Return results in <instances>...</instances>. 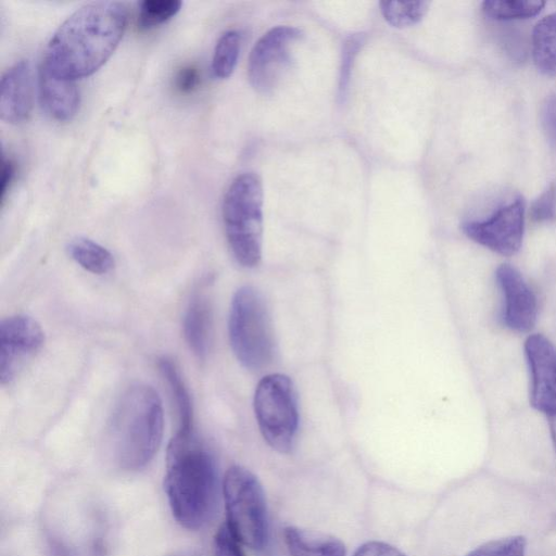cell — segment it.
Masks as SVG:
<instances>
[{
    "mask_svg": "<svg viewBox=\"0 0 556 556\" xmlns=\"http://www.w3.org/2000/svg\"><path fill=\"white\" fill-rule=\"evenodd\" d=\"M127 24V8L118 1L90 2L71 14L52 35L42 67L75 81L96 73L114 53Z\"/></svg>",
    "mask_w": 556,
    "mask_h": 556,
    "instance_id": "1",
    "label": "cell"
},
{
    "mask_svg": "<svg viewBox=\"0 0 556 556\" xmlns=\"http://www.w3.org/2000/svg\"><path fill=\"white\" fill-rule=\"evenodd\" d=\"M164 488L172 514L181 527L198 530L211 519L217 495L216 465L194 432L176 433L170 440Z\"/></svg>",
    "mask_w": 556,
    "mask_h": 556,
    "instance_id": "2",
    "label": "cell"
},
{
    "mask_svg": "<svg viewBox=\"0 0 556 556\" xmlns=\"http://www.w3.org/2000/svg\"><path fill=\"white\" fill-rule=\"evenodd\" d=\"M163 407L156 391L137 383L117 401L108 426V445L124 470L146 467L157 452L163 435Z\"/></svg>",
    "mask_w": 556,
    "mask_h": 556,
    "instance_id": "3",
    "label": "cell"
},
{
    "mask_svg": "<svg viewBox=\"0 0 556 556\" xmlns=\"http://www.w3.org/2000/svg\"><path fill=\"white\" fill-rule=\"evenodd\" d=\"M263 185L255 173H242L229 185L222 215L226 238L236 261L255 267L262 258Z\"/></svg>",
    "mask_w": 556,
    "mask_h": 556,
    "instance_id": "4",
    "label": "cell"
},
{
    "mask_svg": "<svg viewBox=\"0 0 556 556\" xmlns=\"http://www.w3.org/2000/svg\"><path fill=\"white\" fill-rule=\"evenodd\" d=\"M228 333L233 354L243 367L258 370L271 362L276 345L273 320L256 288L243 286L235 292Z\"/></svg>",
    "mask_w": 556,
    "mask_h": 556,
    "instance_id": "5",
    "label": "cell"
},
{
    "mask_svg": "<svg viewBox=\"0 0 556 556\" xmlns=\"http://www.w3.org/2000/svg\"><path fill=\"white\" fill-rule=\"evenodd\" d=\"M226 523L244 546L261 549L267 538L266 502L257 478L241 466L230 467L223 481Z\"/></svg>",
    "mask_w": 556,
    "mask_h": 556,
    "instance_id": "6",
    "label": "cell"
},
{
    "mask_svg": "<svg viewBox=\"0 0 556 556\" xmlns=\"http://www.w3.org/2000/svg\"><path fill=\"white\" fill-rule=\"evenodd\" d=\"M254 413L264 440L276 451L289 453L299 426L296 394L291 379L271 374L260 380Z\"/></svg>",
    "mask_w": 556,
    "mask_h": 556,
    "instance_id": "7",
    "label": "cell"
},
{
    "mask_svg": "<svg viewBox=\"0 0 556 556\" xmlns=\"http://www.w3.org/2000/svg\"><path fill=\"white\" fill-rule=\"evenodd\" d=\"M301 37L299 28L283 25L273 27L255 42L249 56L248 77L257 92L270 93L278 86Z\"/></svg>",
    "mask_w": 556,
    "mask_h": 556,
    "instance_id": "8",
    "label": "cell"
},
{
    "mask_svg": "<svg viewBox=\"0 0 556 556\" xmlns=\"http://www.w3.org/2000/svg\"><path fill=\"white\" fill-rule=\"evenodd\" d=\"M525 212V200L517 197L486 219L464 223L462 229L472 241L501 255L511 256L522 243Z\"/></svg>",
    "mask_w": 556,
    "mask_h": 556,
    "instance_id": "9",
    "label": "cell"
},
{
    "mask_svg": "<svg viewBox=\"0 0 556 556\" xmlns=\"http://www.w3.org/2000/svg\"><path fill=\"white\" fill-rule=\"evenodd\" d=\"M45 342L40 324L27 315H13L0 325V380L11 383L25 361L38 352Z\"/></svg>",
    "mask_w": 556,
    "mask_h": 556,
    "instance_id": "10",
    "label": "cell"
},
{
    "mask_svg": "<svg viewBox=\"0 0 556 556\" xmlns=\"http://www.w3.org/2000/svg\"><path fill=\"white\" fill-rule=\"evenodd\" d=\"M525 354L531 376L530 403L546 416L556 415V346L543 334L527 338Z\"/></svg>",
    "mask_w": 556,
    "mask_h": 556,
    "instance_id": "11",
    "label": "cell"
},
{
    "mask_svg": "<svg viewBox=\"0 0 556 556\" xmlns=\"http://www.w3.org/2000/svg\"><path fill=\"white\" fill-rule=\"evenodd\" d=\"M497 285L504 296L503 320L517 332L530 331L536 321V298L517 268L501 264L495 271Z\"/></svg>",
    "mask_w": 556,
    "mask_h": 556,
    "instance_id": "12",
    "label": "cell"
},
{
    "mask_svg": "<svg viewBox=\"0 0 556 556\" xmlns=\"http://www.w3.org/2000/svg\"><path fill=\"white\" fill-rule=\"evenodd\" d=\"M33 109V80L28 61L11 66L0 84V117L17 125L28 119Z\"/></svg>",
    "mask_w": 556,
    "mask_h": 556,
    "instance_id": "13",
    "label": "cell"
},
{
    "mask_svg": "<svg viewBox=\"0 0 556 556\" xmlns=\"http://www.w3.org/2000/svg\"><path fill=\"white\" fill-rule=\"evenodd\" d=\"M38 84L40 103L53 119L68 122L76 115L79 91L75 81L55 77L41 66Z\"/></svg>",
    "mask_w": 556,
    "mask_h": 556,
    "instance_id": "14",
    "label": "cell"
},
{
    "mask_svg": "<svg viewBox=\"0 0 556 556\" xmlns=\"http://www.w3.org/2000/svg\"><path fill=\"white\" fill-rule=\"evenodd\" d=\"M182 328L190 350L203 359L210 350L212 336V307L203 291L195 292L189 301Z\"/></svg>",
    "mask_w": 556,
    "mask_h": 556,
    "instance_id": "15",
    "label": "cell"
},
{
    "mask_svg": "<svg viewBox=\"0 0 556 556\" xmlns=\"http://www.w3.org/2000/svg\"><path fill=\"white\" fill-rule=\"evenodd\" d=\"M283 538L291 556H345L344 544L327 534L288 527Z\"/></svg>",
    "mask_w": 556,
    "mask_h": 556,
    "instance_id": "16",
    "label": "cell"
},
{
    "mask_svg": "<svg viewBox=\"0 0 556 556\" xmlns=\"http://www.w3.org/2000/svg\"><path fill=\"white\" fill-rule=\"evenodd\" d=\"M532 56L540 73L556 77V12L535 24L532 31Z\"/></svg>",
    "mask_w": 556,
    "mask_h": 556,
    "instance_id": "17",
    "label": "cell"
},
{
    "mask_svg": "<svg viewBox=\"0 0 556 556\" xmlns=\"http://www.w3.org/2000/svg\"><path fill=\"white\" fill-rule=\"evenodd\" d=\"M159 368L166 380L174 399L178 414V430L176 433L189 434L193 432V407L190 394L175 363L167 357L159 361Z\"/></svg>",
    "mask_w": 556,
    "mask_h": 556,
    "instance_id": "18",
    "label": "cell"
},
{
    "mask_svg": "<svg viewBox=\"0 0 556 556\" xmlns=\"http://www.w3.org/2000/svg\"><path fill=\"white\" fill-rule=\"evenodd\" d=\"M67 252L79 266L92 274H106L115 265L114 257L108 249L85 237L71 240Z\"/></svg>",
    "mask_w": 556,
    "mask_h": 556,
    "instance_id": "19",
    "label": "cell"
},
{
    "mask_svg": "<svg viewBox=\"0 0 556 556\" xmlns=\"http://www.w3.org/2000/svg\"><path fill=\"white\" fill-rule=\"evenodd\" d=\"M241 48V34L230 29L218 38L212 59V71L215 77L226 79L236 68Z\"/></svg>",
    "mask_w": 556,
    "mask_h": 556,
    "instance_id": "20",
    "label": "cell"
},
{
    "mask_svg": "<svg viewBox=\"0 0 556 556\" xmlns=\"http://www.w3.org/2000/svg\"><path fill=\"white\" fill-rule=\"evenodd\" d=\"M544 4L540 0H488L482 12L495 21L523 20L536 15Z\"/></svg>",
    "mask_w": 556,
    "mask_h": 556,
    "instance_id": "21",
    "label": "cell"
},
{
    "mask_svg": "<svg viewBox=\"0 0 556 556\" xmlns=\"http://www.w3.org/2000/svg\"><path fill=\"white\" fill-rule=\"evenodd\" d=\"M429 1H381L380 11L393 27L405 28L419 23L427 14Z\"/></svg>",
    "mask_w": 556,
    "mask_h": 556,
    "instance_id": "22",
    "label": "cell"
},
{
    "mask_svg": "<svg viewBox=\"0 0 556 556\" xmlns=\"http://www.w3.org/2000/svg\"><path fill=\"white\" fill-rule=\"evenodd\" d=\"M179 0H144L139 4L138 27L151 29L174 17L180 10Z\"/></svg>",
    "mask_w": 556,
    "mask_h": 556,
    "instance_id": "23",
    "label": "cell"
},
{
    "mask_svg": "<svg viewBox=\"0 0 556 556\" xmlns=\"http://www.w3.org/2000/svg\"><path fill=\"white\" fill-rule=\"evenodd\" d=\"M527 541L521 535H510L491 540L465 556H525Z\"/></svg>",
    "mask_w": 556,
    "mask_h": 556,
    "instance_id": "24",
    "label": "cell"
},
{
    "mask_svg": "<svg viewBox=\"0 0 556 556\" xmlns=\"http://www.w3.org/2000/svg\"><path fill=\"white\" fill-rule=\"evenodd\" d=\"M243 546L226 521L220 525L213 540L214 556H245Z\"/></svg>",
    "mask_w": 556,
    "mask_h": 556,
    "instance_id": "25",
    "label": "cell"
},
{
    "mask_svg": "<svg viewBox=\"0 0 556 556\" xmlns=\"http://www.w3.org/2000/svg\"><path fill=\"white\" fill-rule=\"evenodd\" d=\"M530 217L534 223H547L556 217V185L551 184L530 207Z\"/></svg>",
    "mask_w": 556,
    "mask_h": 556,
    "instance_id": "26",
    "label": "cell"
},
{
    "mask_svg": "<svg viewBox=\"0 0 556 556\" xmlns=\"http://www.w3.org/2000/svg\"><path fill=\"white\" fill-rule=\"evenodd\" d=\"M540 121L545 137L556 148V92L543 102L540 110Z\"/></svg>",
    "mask_w": 556,
    "mask_h": 556,
    "instance_id": "27",
    "label": "cell"
},
{
    "mask_svg": "<svg viewBox=\"0 0 556 556\" xmlns=\"http://www.w3.org/2000/svg\"><path fill=\"white\" fill-rule=\"evenodd\" d=\"M200 78L199 68L195 65L187 64L176 72L174 86L180 93H190L198 88Z\"/></svg>",
    "mask_w": 556,
    "mask_h": 556,
    "instance_id": "28",
    "label": "cell"
},
{
    "mask_svg": "<svg viewBox=\"0 0 556 556\" xmlns=\"http://www.w3.org/2000/svg\"><path fill=\"white\" fill-rule=\"evenodd\" d=\"M353 556H405L397 548L383 543L371 541L359 546Z\"/></svg>",
    "mask_w": 556,
    "mask_h": 556,
    "instance_id": "29",
    "label": "cell"
},
{
    "mask_svg": "<svg viewBox=\"0 0 556 556\" xmlns=\"http://www.w3.org/2000/svg\"><path fill=\"white\" fill-rule=\"evenodd\" d=\"M16 174V164L11 157L2 156L1 162V179H0V202L4 203V199L10 190Z\"/></svg>",
    "mask_w": 556,
    "mask_h": 556,
    "instance_id": "30",
    "label": "cell"
},
{
    "mask_svg": "<svg viewBox=\"0 0 556 556\" xmlns=\"http://www.w3.org/2000/svg\"><path fill=\"white\" fill-rule=\"evenodd\" d=\"M552 441L556 451V415L547 416Z\"/></svg>",
    "mask_w": 556,
    "mask_h": 556,
    "instance_id": "31",
    "label": "cell"
}]
</instances>
